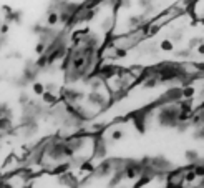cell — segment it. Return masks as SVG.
Here are the masks:
<instances>
[{
  "label": "cell",
  "instance_id": "5b68a950",
  "mask_svg": "<svg viewBox=\"0 0 204 188\" xmlns=\"http://www.w3.org/2000/svg\"><path fill=\"white\" fill-rule=\"evenodd\" d=\"M111 138H113V140H121V138H123V132H121V130H115V132L111 133Z\"/></svg>",
  "mask_w": 204,
  "mask_h": 188
},
{
  "label": "cell",
  "instance_id": "7a4b0ae2",
  "mask_svg": "<svg viewBox=\"0 0 204 188\" xmlns=\"http://www.w3.org/2000/svg\"><path fill=\"white\" fill-rule=\"evenodd\" d=\"M33 92H35L37 95H43V93H45L43 85H42V83H35V85H33Z\"/></svg>",
  "mask_w": 204,
  "mask_h": 188
},
{
  "label": "cell",
  "instance_id": "3957f363",
  "mask_svg": "<svg viewBox=\"0 0 204 188\" xmlns=\"http://www.w3.org/2000/svg\"><path fill=\"white\" fill-rule=\"evenodd\" d=\"M8 127H10V120L8 118H0V130L8 128Z\"/></svg>",
  "mask_w": 204,
  "mask_h": 188
},
{
  "label": "cell",
  "instance_id": "277c9868",
  "mask_svg": "<svg viewBox=\"0 0 204 188\" xmlns=\"http://www.w3.org/2000/svg\"><path fill=\"white\" fill-rule=\"evenodd\" d=\"M161 48H163V50H171V48H173V43L169 40H163L161 42Z\"/></svg>",
  "mask_w": 204,
  "mask_h": 188
},
{
  "label": "cell",
  "instance_id": "8992f818",
  "mask_svg": "<svg viewBox=\"0 0 204 188\" xmlns=\"http://www.w3.org/2000/svg\"><path fill=\"white\" fill-rule=\"evenodd\" d=\"M43 100H45V102H53V100H55V97H53V95H51V93H43Z\"/></svg>",
  "mask_w": 204,
  "mask_h": 188
},
{
  "label": "cell",
  "instance_id": "52a82bcc",
  "mask_svg": "<svg viewBox=\"0 0 204 188\" xmlns=\"http://www.w3.org/2000/svg\"><path fill=\"white\" fill-rule=\"evenodd\" d=\"M7 30H8V27H7V25H2V28H0V32H2V33H5Z\"/></svg>",
  "mask_w": 204,
  "mask_h": 188
},
{
  "label": "cell",
  "instance_id": "6da1fadb",
  "mask_svg": "<svg viewBox=\"0 0 204 188\" xmlns=\"http://www.w3.org/2000/svg\"><path fill=\"white\" fill-rule=\"evenodd\" d=\"M58 20H60V15H58V13H50V15H48V23H50V25H55Z\"/></svg>",
  "mask_w": 204,
  "mask_h": 188
}]
</instances>
